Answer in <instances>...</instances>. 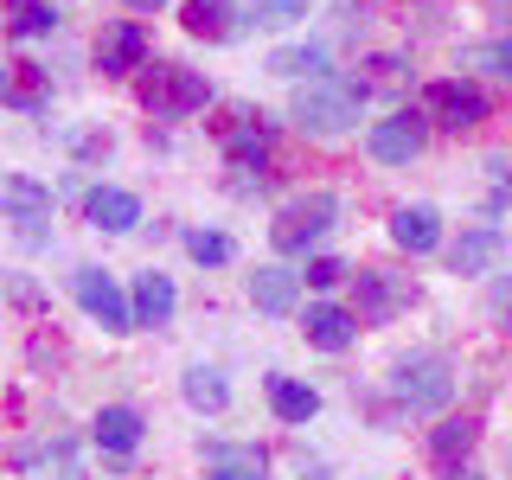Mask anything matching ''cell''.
Segmentation results:
<instances>
[{"label": "cell", "mask_w": 512, "mask_h": 480, "mask_svg": "<svg viewBox=\"0 0 512 480\" xmlns=\"http://www.w3.org/2000/svg\"><path fill=\"white\" fill-rule=\"evenodd\" d=\"M141 64H148V32L135 20H116L96 39V71L103 77H128V71H141Z\"/></svg>", "instance_id": "cell-9"}, {"label": "cell", "mask_w": 512, "mask_h": 480, "mask_svg": "<svg viewBox=\"0 0 512 480\" xmlns=\"http://www.w3.org/2000/svg\"><path fill=\"white\" fill-rule=\"evenodd\" d=\"M71 288H77V301H84V314L103 320V333H128V327H135V308L122 301V288L109 282L103 269H77Z\"/></svg>", "instance_id": "cell-6"}, {"label": "cell", "mask_w": 512, "mask_h": 480, "mask_svg": "<svg viewBox=\"0 0 512 480\" xmlns=\"http://www.w3.org/2000/svg\"><path fill=\"white\" fill-rule=\"evenodd\" d=\"M269 410L282 423H314L320 416V391L314 384H295V378H269Z\"/></svg>", "instance_id": "cell-22"}, {"label": "cell", "mask_w": 512, "mask_h": 480, "mask_svg": "<svg viewBox=\"0 0 512 480\" xmlns=\"http://www.w3.org/2000/svg\"><path fill=\"white\" fill-rule=\"evenodd\" d=\"M84 212H90V224H96V231H135V224H141V199H135V192H122V186H96L90 192V199H84Z\"/></svg>", "instance_id": "cell-11"}, {"label": "cell", "mask_w": 512, "mask_h": 480, "mask_svg": "<svg viewBox=\"0 0 512 480\" xmlns=\"http://www.w3.org/2000/svg\"><path fill=\"white\" fill-rule=\"evenodd\" d=\"M256 7V26H295L308 20V0H250Z\"/></svg>", "instance_id": "cell-29"}, {"label": "cell", "mask_w": 512, "mask_h": 480, "mask_svg": "<svg viewBox=\"0 0 512 480\" xmlns=\"http://www.w3.org/2000/svg\"><path fill=\"white\" fill-rule=\"evenodd\" d=\"M448 480H480V474H468V468H448Z\"/></svg>", "instance_id": "cell-33"}, {"label": "cell", "mask_w": 512, "mask_h": 480, "mask_svg": "<svg viewBox=\"0 0 512 480\" xmlns=\"http://www.w3.org/2000/svg\"><path fill=\"white\" fill-rule=\"evenodd\" d=\"M212 480H263V455H256V448L212 442Z\"/></svg>", "instance_id": "cell-27"}, {"label": "cell", "mask_w": 512, "mask_h": 480, "mask_svg": "<svg viewBox=\"0 0 512 480\" xmlns=\"http://www.w3.org/2000/svg\"><path fill=\"white\" fill-rule=\"evenodd\" d=\"M20 461H26L32 480H84V461H77V448L64 436L52 448H20Z\"/></svg>", "instance_id": "cell-21"}, {"label": "cell", "mask_w": 512, "mask_h": 480, "mask_svg": "<svg viewBox=\"0 0 512 480\" xmlns=\"http://www.w3.org/2000/svg\"><path fill=\"white\" fill-rule=\"evenodd\" d=\"M397 397H404L410 410H442L448 397H455V372H448V359H404L397 365Z\"/></svg>", "instance_id": "cell-4"}, {"label": "cell", "mask_w": 512, "mask_h": 480, "mask_svg": "<svg viewBox=\"0 0 512 480\" xmlns=\"http://www.w3.org/2000/svg\"><path fill=\"white\" fill-rule=\"evenodd\" d=\"M269 71H276V77H295V84L327 77V45H282V52H269Z\"/></svg>", "instance_id": "cell-24"}, {"label": "cell", "mask_w": 512, "mask_h": 480, "mask_svg": "<svg viewBox=\"0 0 512 480\" xmlns=\"http://www.w3.org/2000/svg\"><path fill=\"white\" fill-rule=\"evenodd\" d=\"M423 109L436 116L442 128H474V122H487V96H480L474 84H455V77H442V84H429L423 90Z\"/></svg>", "instance_id": "cell-7"}, {"label": "cell", "mask_w": 512, "mask_h": 480, "mask_svg": "<svg viewBox=\"0 0 512 480\" xmlns=\"http://www.w3.org/2000/svg\"><path fill=\"white\" fill-rule=\"evenodd\" d=\"M186 404L205 410V416H218L224 404H231V384H224L218 365H192V372H186Z\"/></svg>", "instance_id": "cell-25"}, {"label": "cell", "mask_w": 512, "mask_h": 480, "mask_svg": "<svg viewBox=\"0 0 512 480\" xmlns=\"http://www.w3.org/2000/svg\"><path fill=\"white\" fill-rule=\"evenodd\" d=\"M295 295H301V276H295V269H282V263H263L250 276V301L263 314H295Z\"/></svg>", "instance_id": "cell-16"}, {"label": "cell", "mask_w": 512, "mask_h": 480, "mask_svg": "<svg viewBox=\"0 0 512 480\" xmlns=\"http://www.w3.org/2000/svg\"><path fill=\"white\" fill-rule=\"evenodd\" d=\"M224 160H231L237 173H263L269 167V128L263 116H250V109H237V122H224Z\"/></svg>", "instance_id": "cell-10"}, {"label": "cell", "mask_w": 512, "mask_h": 480, "mask_svg": "<svg viewBox=\"0 0 512 480\" xmlns=\"http://www.w3.org/2000/svg\"><path fill=\"white\" fill-rule=\"evenodd\" d=\"M474 436H480L474 416H448L436 436H429V455H436V468H461V455L474 448Z\"/></svg>", "instance_id": "cell-23"}, {"label": "cell", "mask_w": 512, "mask_h": 480, "mask_svg": "<svg viewBox=\"0 0 512 480\" xmlns=\"http://www.w3.org/2000/svg\"><path fill=\"white\" fill-rule=\"evenodd\" d=\"M52 26H58L52 0H7V32L13 39H45Z\"/></svg>", "instance_id": "cell-26"}, {"label": "cell", "mask_w": 512, "mask_h": 480, "mask_svg": "<svg viewBox=\"0 0 512 480\" xmlns=\"http://www.w3.org/2000/svg\"><path fill=\"white\" fill-rule=\"evenodd\" d=\"M352 340H359V314L333 308V301L308 308V346H320V352H346Z\"/></svg>", "instance_id": "cell-18"}, {"label": "cell", "mask_w": 512, "mask_h": 480, "mask_svg": "<svg viewBox=\"0 0 512 480\" xmlns=\"http://www.w3.org/2000/svg\"><path fill=\"white\" fill-rule=\"evenodd\" d=\"M346 276H352V269L333 263V256H314V263H308V282H314V288H333V282H346Z\"/></svg>", "instance_id": "cell-31"}, {"label": "cell", "mask_w": 512, "mask_h": 480, "mask_svg": "<svg viewBox=\"0 0 512 480\" xmlns=\"http://www.w3.org/2000/svg\"><path fill=\"white\" fill-rule=\"evenodd\" d=\"M468 64H480V71H493L500 84H512V39H493V45H480V52H468Z\"/></svg>", "instance_id": "cell-30"}, {"label": "cell", "mask_w": 512, "mask_h": 480, "mask_svg": "<svg viewBox=\"0 0 512 480\" xmlns=\"http://www.w3.org/2000/svg\"><path fill=\"white\" fill-rule=\"evenodd\" d=\"M352 288H359V314H365V320H391V314L410 301V288L397 282V276H384V269H359V276H352Z\"/></svg>", "instance_id": "cell-14"}, {"label": "cell", "mask_w": 512, "mask_h": 480, "mask_svg": "<svg viewBox=\"0 0 512 480\" xmlns=\"http://www.w3.org/2000/svg\"><path fill=\"white\" fill-rule=\"evenodd\" d=\"M186 256H192V263H205V269H224V263H231V237H224V231H186Z\"/></svg>", "instance_id": "cell-28"}, {"label": "cell", "mask_w": 512, "mask_h": 480, "mask_svg": "<svg viewBox=\"0 0 512 480\" xmlns=\"http://www.w3.org/2000/svg\"><path fill=\"white\" fill-rule=\"evenodd\" d=\"M500 250H506V237L493 231V224L461 231V244H455V276H487V269L500 263Z\"/></svg>", "instance_id": "cell-20"}, {"label": "cell", "mask_w": 512, "mask_h": 480, "mask_svg": "<svg viewBox=\"0 0 512 480\" xmlns=\"http://www.w3.org/2000/svg\"><path fill=\"white\" fill-rule=\"evenodd\" d=\"M423 141H429V128H423V116L416 109H397V116H384L378 128H372V160H384V167H410L416 154H423Z\"/></svg>", "instance_id": "cell-5"}, {"label": "cell", "mask_w": 512, "mask_h": 480, "mask_svg": "<svg viewBox=\"0 0 512 480\" xmlns=\"http://www.w3.org/2000/svg\"><path fill=\"white\" fill-rule=\"evenodd\" d=\"M141 103H148L154 122H180V116L212 103V84L199 71H186V64H154L148 84H141Z\"/></svg>", "instance_id": "cell-2"}, {"label": "cell", "mask_w": 512, "mask_h": 480, "mask_svg": "<svg viewBox=\"0 0 512 480\" xmlns=\"http://www.w3.org/2000/svg\"><path fill=\"white\" fill-rule=\"evenodd\" d=\"M0 205L13 212V224H20L26 244H39V237H45V218H52V192H45L39 180H26V173H7V180H0Z\"/></svg>", "instance_id": "cell-8"}, {"label": "cell", "mask_w": 512, "mask_h": 480, "mask_svg": "<svg viewBox=\"0 0 512 480\" xmlns=\"http://www.w3.org/2000/svg\"><path fill=\"white\" fill-rule=\"evenodd\" d=\"M365 109V84H352V77H308V84H295V122L308 128V135H346L352 122H359Z\"/></svg>", "instance_id": "cell-1"}, {"label": "cell", "mask_w": 512, "mask_h": 480, "mask_svg": "<svg viewBox=\"0 0 512 480\" xmlns=\"http://www.w3.org/2000/svg\"><path fill=\"white\" fill-rule=\"evenodd\" d=\"M391 244L410 250V256H429V250L442 244V218L429 212V205H404V212L391 218Z\"/></svg>", "instance_id": "cell-17"}, {"label": "cell", "mask_w": 512, "mask_h": 480, "mask_svg": "<svg viewBox=\"0 0 512 480\" xmlns=\"http://www.w3.org/2000/svg\"><path fill=\"white\" fill-rule=\"evenodd\" d=\"M90 436L103 455H135V442H141V410H128V404H103L96 410V423H90Z\"/></svg>", "instance_id": "cell-13"}, {"label": "cell", "mask_w": 512, "mask_h": 480, "mask_svg": "<svg viewBox=\"0 0 512 480\" xmlns=\"http://www.w3.org/2000/svg\"><path fill=\"white\" fill-rule=\"evenodd\" d=\"M0 103L39 116V109H45V71H39V64H0Z\"/></svg>", "instance_id": "cell-19"}, {"label": "cell", "mask_w": 512, "mask_h": 480, "mask_svg": "<svg viewBox=\"0 0 512 480\" xmlns=\"http://www.w3.org/2000/svg\"><path fill=\"white\" fill-rule=\"evenodd\" d=\"M333 218H340V199H333V192H308V199L282 205V218L269 224V244L282 256H308L320 237L333 231Z\"/></svg>", "instance_id": "cell-3"}, {"label": "cell", "mask_w": 512, "mask_h": 480, "mask_svg": "<svg viewBox=\"0 0 512 480\" xmlns=\"http://www.w3.org/2000/svg\"><path fill=\"white\" fill-rule=\"evenodd\" d=\"M135 320L141 327H167L173 308H180V288H173V276H160V269H148V276H135Z\"/></svg>", "instance_id": "cell-12"}, {"label": "cell", "mask_w": 512, "mask_h": 480, "mask_svg": "<svg viewBox=\"0 0 512 480\" xmlns=\"http://www.w3.org/2000/svg\"><path fill=\"white\" fill-rule=\"evenodd\" d=\"M180 20H186L192 39H205V45L237 39V7H231V0H186V7H180Z\"/></svg>", "instance_id": "cell-15"}, {"label": "cell", "mask_w": 512, "mask_h": 480, "mask_svg": "<svg viewBox=\"0 0 512 480\" xmlns=\"http://www.w3.org/2000/svg\"><path fill=\"white\" fill-rule=\"evenodd\" d=\"M128 7H135V13H160V7H167V0H128Z\"/></svg>", "instance_id": "cell-32"}]
</instances>
